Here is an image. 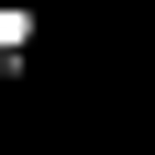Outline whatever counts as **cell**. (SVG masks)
I'll return each mask as SVG.
<instances>
[{"mask_svg": "<svg viewBox=\"0 0 155 155\" xmlns=\"http://www.w3.org/2000/svg\"><path fill=\"white\" fill-rule=\"evenodd\" d=\"M33 22H45L33 0H0V78H22V67H33Z\"/></svg>", "mask_w": 155, "mask_h": 155, "instance_id": "1", "label": "cell"}]
</instances>
